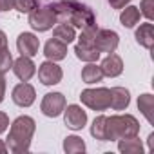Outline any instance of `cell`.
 <instances>
[{"label":"cell","instance_id":"1","mask_svg":"<svg viewBox=\"0 0 154 154\" xmlns=\"http://www.w3.org/2000/svg\"><path fill=\"white\" fill-rule=\"evenodd\" d=\"M36 123L31 116H18L9 129V136H8V147L11 152L15 154H24L29 150L31 147V140L35 134Z\"/></svg>","mask_w":154,"mask_h":154},{"label":"cell","instance_id":"2","mask_svg":"<svg viewBox=\"0 0 154 154\" xmlns=\"http://www.w3.org/2000/svg\"><path fill=\"white\" fill-rule=\"evenodd\" d=\"M140 123L132 114H116L105 120V140H122L138 136Z\"/></svg>","mask_w":154,"mask_h":154},{"label":"cell","instance_id":"3","mask_svg":"<svg viewBox=\"0 0 154 154\" xmlns=\"http://www.w3.org/2000/svg\"><path fill=\"white\" fill-rule=\"evenodd\" d=\"M65 20H69V24L72 27H78V29H84L91 24H96V17H94L93 9L87 8L85 4L76 2V0H69V15Z\"/></svg>","mask_w":154,"mask_h":154},{"label":"cell","instance_id":"4","mask_svg":"<svg viewBox=\"0 0 154 154\" xmlns=\"http://www.w3.org/2000/svg\"><path fill=\"white\" fill-rule=\"evenodd\" d=\"M54 24H58V17L56 13L53 11L51 6H45V8H35L31 13H29V26L35 29V31H47L51 29Z\"/></svg>","mask_w":154,"mask_h":154},{"label":"cell","instance_id":"5","mask_svg":"<svg viewBox=\"0 0 154 154\" xmlns=\"http://www.w3.org/2000/svg\"><path fill=\"white\" fill-rule=\"evenodd\" d=\"M82 103L93 111H105L109 109V102H111V93L105 87H98V89H85L80 94Z\"/></svg>","mask_w":154,"mask_h":154},{"label":"cell","instance_id":"6","mask_svg":"<svg viewBox=\"0 0 154 154\" xmlns=\"http://www.w3.org/2000/svg\"><path fill=\"white\" fill-rule=\"evenodd\" d=\"M120 44V36L118 33L111 31V29H98L94 35V47L102 53H114L116 47Z\"/></svg>","mask_w":154,"mask_h":154},{"label":"cell","instance_id":"7","mask_svg":"<svg viewBox=\"0 0 154 154\" xmlns=\"http://www.w3.org/2000/svg\"><path fill=\"white\" fill-rule=\"evenodd\" d=\"M42 112L49 118H56L62 114V111L65 109V96L62 93H47L42 100L40 105Z\"/></svg>","mask_w":154,"mask_h":154},{"label":"cell","instance_id":"8","mask_svg":"<svg viewBox=\"0 0 154 154\" xmlns=\"http://www.w3.org/2000/svg\"><path fill=\"white\" fill-rule=\"evenodd\" d=\"M62 76H63L62 67L56 65L53 60L44 62L40 65V69H38V80L44 85H56V84H60L62 82Z\"/></svg>","mask_w":154,"mask_h":154},{"label":"cell","instance_id":"9","mask_svg":"<svg viewBox=\"0 0 154 154\" xmlns=\"http://www.w3.org/2000/svg\"><path fill=\"white\" fill-rule=\"evenodd\" d=\"M63 122L69 129L72 131H80L85 127L87 123V112L80 107V105H69L65 109V116H63Z\"/></svg>","mask_w":154,"mask_h":154},{"label":"cell","instance_id":"10","mask_svg":"<svg viewBox=\"0 0 154 154\" xmlns=\"http://www.w3.org/2000/svg\"><path fill=\"white\" fill-rule=\"evenodd\" d=\"M11 98H13V102H15L17 105H20V107H29V105H33V102H35V98H36V93H35V87H33V85H29L27 82H22V84H18V85L13 89Z\"/></svg>","mask_w":154,"mask_h":154},{"label":"cell","instance_id":"11","mask_svg":"<svg viewBox=\"0 0 154 154\" xmlns=\"http://www.w3.org/2000/svg\"><path fill=\"white\" fill-rule=\"evenodd\" d=\"M17 47L20 51L22 56H35L38 54V47H40V40L33 35V33H20L17 38Z\"/></svg>","mask_w":154,"mask_h":154},{"label":"cell","instance_id":"12","mask_svg":"<svg viewBox=\"0 0 154 154\" xmlns=\"http://www.w3.org/2000/svg\"><path fill=\"white\" fill-rule=\"evenodd\" d=\"M13 72L17 74V78L18 80H22V82H27V80H31L33 78V74H35V63H33V60L29 58V56H20V58H17L15 62H13Z\"/></svg>","mask_w":154,"mask_h":154},{"label":"cell","instance_id":"13","mask_svg":"<svg viewBox=\"0 0 154 154\" xmlns=\"http://www.w3.org/2000/svg\"><path fill=\"white\" fill-rule=\"evenodd\" d=\"M103 76H109V78H114V76H120L122 71H123V62L118 54L114 53H109V56L103 58L102 65H100Z\"/></svg>","mask_w":154,"mask_h":154},{"label":"cell","instance_id":"14","mask_svg":"<svg viewBox=\"0 0 154 154\" xmlns=\"http://www.w3.org/2000/svg\"><path fill=\"white\" fill-rule=\"evenodd\" d=\"M44 54L47 56V60H53V62L63 60L67 56V44H63L58 38H51V40H47V44L44 47Z\"/></svg>","mask_w":154,"mask_h":154},{"label":"cell","instance_id":"15","mask_svg":"<svg viewBox=\"0 0 154 154\" xmlns=\"http://www.w3.org/2000/svg\"><path fill=\"white\" fill-rule=\"evenodd\" d=\"M109 93H111L109 107H112L114 111H123V109L129 107V103H131V93L125 87H112V89H109Z\"/></svg>","mask_w":154,"mask_h":154},{"label":"cell","instance_id":"16","mask_svg":"<svg viewBox=\"0 0 154 154\" xmlns=\"http://www.w3.org/2000/svg\"><path fill=\"white\" fill-rule=\"evenodd\" d=\"M136 42L141 47H145V49H150L152 47V44H154V26L150 22L141 24L136 29Z\"/></svg>","mask_w":154,"mask_h":154},{"label":"cell","instance_id":"17","mask_svg":"<svg viewBox=\"0 0 154 154\" xmlns=\"http://www.w3.org/2000/svg\"><path fill=\"white\" fill-rule=\"evenodd\" d=\"M118 149L123 154H141L143 152V145H141V141L136 136L118 140Z\"/></svg>","mask_w":154,"mask_h":154},{"label":"cell","instance_id":"18","mask_svg":"<svg viewBox=\"0 0 154 154\" xmlns=\"http://www.w3.org/2000/svg\"><path fill=\"white\" fill-rule=\"evenodd\" d=\"M102 78H103V72H102L100 65H96L93 62H89V65H85L82 69V80L85 84H89V85L96 84V82H102Z\"/></svg>","mask_w":154,"mask_h":154},{"label":"cell","instance_id":"19","mask_svg":"<svg viewBox=\"0 0 154 154\" xmlns=\"http://www.w3.org/2000/svg\"><path fill=\"white\" fill-rule=\"evenodd\" d=\"M138 109L141 111V114L147 118L149 123H154V98H152V94H141L138 98Z\"/></svg>","mask_w":154,"mask_h":154},{"label":"cell","instance_id":"20","mask_svg":"<svg viewBox=\"0 0 154 154\" xmlns=\"http://www.w3.org/2000/svg\"><path fill=\"white\" fill-rule=\"evenodd\" d=\"M140 17H141L140 9L134 8V6H129V8H125V9L122 11V15H120V22H122L123 27H134V26L140 22Z\"/></svg>","mask_w":154,"mask_h":154},{"label":"cell","instance_id":"21","mask_svg":"<svg viewBox=\"0 0 154 154\" xmlns=\"http://www.w3.org/2000/svg\"><path fill=\"white\" fill-rule=\"evenodd\" d=\"M54 38H58V40H62L63 44H71L74 38H76V33H74V27L71 26V24H67V22H62V24H58L56 27H54Z\"/></svg>","mask_w":154,"mask_h":154},{"label":"cell","instance_id":"22","mask_svg":"<svg viewBox=\"0 0 154 154\" xmlns=\"http://www.w3.org/2000/svg\"><path fill=\"white\" fill-rule=\"evenodd\" d=\"M63 150L67 154H78V152H85V143L82 138L78 136H67L63 140Z\"/></svg>","mask_w":154,"mask_h":154},{"label":"cell","instance_id":"23","mask_svg":"<svg viewBox=\"0 0 154 154\" xmlns=\"http://www.w3.org/2000/svg\"><path fill=\"white\" fill-rule=\"evenodd\" d=\"M74 53H76V56H78L80 60H84V62H96L100 58V51L96 47H82V45L76 44Z\"/></svg>","mask_w":154,"mask_h":154},{"label":"cell","instance_id":"24","mask_svg":"<svg viewBox=\"0 0 154 154\" xmlns=\"http://www.w3.org/2000/svg\"><path fill=\"white\" fill-rule=\"evenodd\" d=\"M105 120H107V116H98V118H94V122L91 125L93 138H96L100 141H107L105 140Z\"/></svg>","mask_w":154,"mask_h":154},{"label":"cell","instance_id":"25","mask_svg":"<svg viewBox=\"0 0 154 154\" xmlns=\"http://www.w3.org/2000/svg\"><path fill=\"white\" fill-rule=\"evenodd\" d=\"M13 67V56H11V51L6 47V49H0V74L8 72L9 69Z\"/></svg>","mask_w":154,"mask_h":154},{"label":"cell","instance_id":"26","mask_svg":"<svg viewBox=\"0 0 154 154\" xmlns=\"http://www.w3.org/2000/svg\"><path fill=\"white\" fill-rule=\"evenodd\" d=\"M38 6L36 0H13V8L20 13H31Z\"/></svg>","mask_w":154,"mask_h":154},{"label":"cell","instance_id":"27","mask_svg":"<svg viewBox=\"0 0 154 154\" xmlns=\"http://www.w3.org/2000/svg\"><path fill=\"white\" fill-rule=\"evenodd\" d=\"M141 15L147 18V20H152L154 18V8H152V0H141V8H140Z\"/></svg>","mask_w":154,"mask_h":154},{"label":"cell","instance_id":"28","mask_svg":"<svg viewBox=\"0 0 154 154\" xmlns=\"http://www.w3.org/2000/svg\"><path fill=\"white\" fill-rule=\"evenodd\" d=\"M8 127H9V118H8V114H6V112H0V134H2Z\"/></svg>","mask_w":154,"mask_h":154},{"label":"cell","instance_id":"29","mask_svg":"<svg viewBox=\"0 0 154 154\" xmlns=\"http://www.w3.org/2000/svg\"><path fill=\"white\" fill-rule=\"evenodd\" d=\"M129 2H131V0H109L111 8H114V9H123Z\"/></svg>","mask_w":154,"mask_h":154},{"label":"cell","instance_id":"30","mask_svg":"<svg viewBox=\"0 0 154 154\" xmlns=\"http://www.w3.org/2000/svg\"><path fill=\"white\" fill-rule=\"evenodd\" d=\"M6 96V80H4V74H0V103L4 102Z\"/></svg>","mask_w":154,"mask_h":154},{"label":"cell","instance_id":"31","mask_svg":"<svg viewBox=\"0 0 154 154\" xmlns=\"http://www.w3.org/2000/svg\"><path fill=\"white\" fill-rule=\"evenodd\" d=\"M13 9V0H0V11Z\"/></svg>","mask_w":154,"mask_h":154},{"label":"cell","instance_id":"32","mask_svg":"<svg viewBox=\"0 0 154 154\" xmlns=\"http://www.w3.org/2000/svg\"><path fill=\"white\" fill-rule=\"evenodd\" d=\"M8 47V36H6V33L0 29V49H6Z\"/></svg>","mask_w":154,"mask_h":154},{"label":"cell","instance_id":"33","mask_svg":"<svg viewBox=\"0 0 154 154\" xmlns=\"http://www.w3.org/2000/svg\"><path fill=\"white\" fill-rule=\"evenodd\" d=\"M6 152H8V145L0 140V154H6Z\"/></svg>","mask_w":154,"mask_h":154},{"label":"cell","instance_id":"34","mask_svg":"<svg viewBox=\"0 0 154 154\" xmlns=\"http://www.w3.org/2000/svg\"><path fill=\"white\" fill-rule=\"evenodd\" d=\"M149 149H150V150L154 149V134H150V136H149Z\"/></svg>","mask_w":154,"mask_h":154},{"label":"cell","instance_id":"35","mask_svg":"<svg viewBox=\"0 0 154 154\" xmlns=\"http://www.w3.org/2000/svg\"><path fill=\"white\" fill-rule=\"evenodd\" d=\"M0 13H2V11H0Z\"/></svg>","mask_w":154,"mask_h":154}]
</instances>
